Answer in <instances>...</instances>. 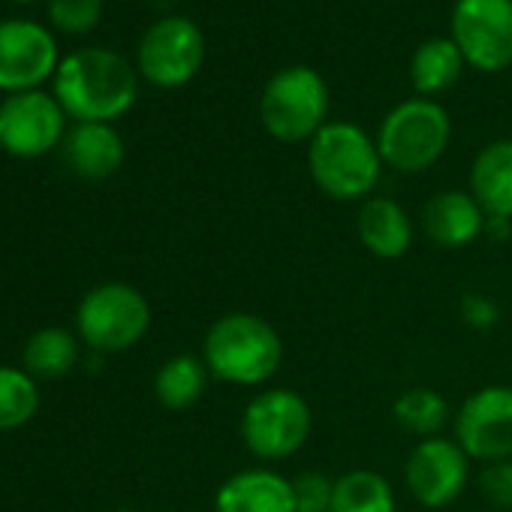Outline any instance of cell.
<instances>
[{
  "label": "cell",
  "mask_w": 512,
  "mask_h": 512,
  "mask_svg": "<svg viewBox=\"0 0 512 512\" xmlns=\"http://www.w3.org/2000/svg\"><path fill=\"white\" fill-rule=\"evenodd\" d=\"M136 70L112 49H79L58 64L55 100L79 124H112L136 103Z\"/></svg>",
  "instance_id": "1"
},
{
  "label": "cell",
  "mask_w": 512,
  "mask_h": 512,
  "mask_svg": "<svg viewBox=\"0 0 512 512\" xmlns=\"http://www.w3.org/2000/svg\"><path fill=\"white\" fill-rule=\"evenodd\" d=\"M202 362L208 374L229 386H263L284 362V341L278 329L260 314L232 311L211 323L202 341Z\"/></svg>",
  "instance_id": "2"
},
{
  "label": "cell",
  "mask_w": 512,
  "mask_h": 512,
  "mask_svg": "<svg viewBox=\"0 0 512 512\" xmlns=\"http://www.w3.org/2000/svg\"><path fill=\"white\" fill-rule=\"evenodd\" d=\"M383 157L377 139H371L353 121H332L308 142V169L314 184L338 202H356L371 196L380 184Z\"/></svg>",
  "instance_id": "3"
},
{
  "label": "cell",
  "mask_w": 512,
  "mask_h": 512,
  "mask_svg": "<svg viewBox=\"0 0 512 512\" xmlns=\"http://www.w3.org/2000/svg\"><path fill=\"white\" fill-rule=\"evenodd\" d=\"M452 124L440 103L428 97L398 103L377 130V148L389 169L416 175L431 169L449 148Z\"/></svg>",
  "instance_id": "4"
},
{
  "label": "cell",
  "mask_w": 512,
  "mask_h": 512,
  "mask_svg": "<svg viewBox=\"0 0 512 512\" xmlns=\"http://www.w3.org/2000/svg\"><path fill=\"white\" fill-rule=\"evenodd\" d=\"M238 428L250 455L260 461H284L308 443L314 413L296 389H263L247 401Z\"/></svg>",
  "instance_id": "5"
},
{
  "label": "cell",
  "mask_w": 512,
  "mask_h": 512,
  "mask_svg": "<svg viewBox=\"0 0 512 512\" xmlns=\"http://www.w3.org/2000/svg\"><path fill=\"white\" fill-rule=\"evenodd\" d=\"M329 115V88L311 67L275 73L260 97V121L278 142H311Z\"/></svg>",
  "instance_id": "6"
},
{
  "label": "cell",
  "mask_w": 512,
  "mask_h": 512,
  "mask_svg": "<svg viewBox=\"0 0 512 512\" xmlns=\"http://www.w3.org/2000/svg\"><path fill=\"white\" fill-rule=\"evenodd\" d=\"M151 326L148 299L130 284L94 287L76 311L79 338L97 353H121L136 347Z\"/></svg>",
  "instance_id": "7"
},
{
  "label": "cell",
  "mask_w": 512,
  "mask_h": 512,
  "mask_svg": "<svg viewBox=\"0 0 512 512\" xmlns=\"http://www.w3.org/2000/svg\"><path fill=\"white\" fill-rule=\"evenodd\" d=\"M452 40L470 67L482 73L506 70L512 64V0H458Z\"/></svg>",
  "instance_id": "8"
},
{
  "label": "cell",
  "mask_w": 512,
  "mask_h": 512,
  "mask_svg": "<svg viewBox=\"0 0 512 512\" xmlns=\"http://www.w3.org/2000/svg\"><path fill=\"white\" fill-rule=\"evenodd\" d=\"M205 61L202 31L184 16H166L154 22L139 43V73L157 88L187 85Z\"/></svg>",
  "instance_id": "9"
},
{
  "label": "cell",
  "mask_w": 512,
  "mask_h": 512,
  "mask_svg": "<svg viewBox=\"0 0 512 512\" xmlns=\"http://www.w3.org/2000/svg\"><path fill=\"white\" fill-rule=\"evenodd\" d=\"M64 124L67 112L55 94H10L0 103V148L19 160H37L64 142Z\"/></svg>",
  "instance_id": "10"
},
{
  "label": "cell",
  "mask_w": 512,
  "mask_h": 512,
  "mask_svg": "<svg viewBox=\"0 0 512 512\" xmlns=\"http://www.w3.org/2000/svg\"><path fill=\"white\" fill-rule=\"evenodd\" d=\"M470 479V458L449 437L419 440L404 461V485L425 509H443L455 503Z\"/></svg>",
  "instance_id": "11"
},
{
  "label": "cell",
  "mask_w": 512,
  "mask_h": 512,
  "mask_svg": "<svg viewBox=\"0 0 512 512\" xmlns=\"http://www.w3.org/2000/svg\"><path fill=\"white\" fill-rule=\"evenodd\" d=\"M455 440L470 461L512 458V386L476 389L455 413Z\"/></svg>",
  "instance_id": "12"
},
{
  "label": "cell",
  "mask_w": 512,
  "mask_h": 512,
  "mask_svg": "<svg viewBox=\"0 0 512 512\" xmlns=\"http://www.w3.org/2000/svg\"><path fill=\"white\" fill-rule=\"evenodd\" d=\"M58 64V43L43 25L28 19L0 22V91H37L58 73Z\"/></svg>",
  "instance_id": "13"
},
{
  "label": "cell",
  "mask_w": 512,
  "mask_h": 512,
  "mask_svg": "<svg viewBox=\"0 0 512 512\" xmlns=\"http://www.w3.org/2000/svg\"><path fill=\"white\" fill-rule=\"evenodd\" d=\"M214 512H296L293 482L269 467L238 470L217 488Z\"/></svg>",
  "instance_id": "14"
},
{
  "label": "cell",
  "mask_w": 512,
  "mask_h": 512,
  "mask_svg": "<svg viewBox=\"0 0 512 512\" xmlns=\"http://www.w3.org/2000/svg\"><path fill=\"white\" fill-rule=\"evenodd\" d=\"M485 211L470 190H443L431 196L422 208V229L431 244L443 250H458L473 244L485 232Z\"/></svg>",
  "instance_id": "15"
},
{
  "label": "cell",
  "mask_w": 512,
  "mask_h": 512,
  "mask_svg": "<svg viewBox=\"0 0 512 512\" xmlns=\"http://www.w3.org/2000/svg\"><path fill=\"white\" fill-rule=\"evenodd\" d=\"M64 160L85 181H106L124 163V142L112 124H76L64 136Z\"/></svg>",
  "instance_id": "16"
},
{
  "label": "cell",
  "mask_w": 512,
  "mask_h": 512,
  "mask_svg": "<svg viewBox=\"0 0 512 512\" xmlns=\"http://www.w3.org/2000/svg\"><path fill=\"white\" fill-rule=\"evenodd\" d=\"M359 241L377 260H401L413 244V223L401 202L389 196L365 199L356 220Z\"/></svg>",
  "instance_id": "17"
},
{
  "label": "cell",
  "mask_w": 512,
  "mask_h": 512,
  "mask_svg": "<svg viewBox=\"0 0 512 512\" xmlns=\"http://www.w3.org/2000/svg\"><path fill=\"white\" fill-rule=\"evenodd\" d=\"M470 193L485 217L512 220V139L485 145L470 166Z\"/></svg>",
  "instance_id": "18"
},
{
  "label": "cell",
  "mask_w": 512,
  "mask_h": 512,
  "mask_svg": "<svg viewBox=\"0 0 512 512\" xmlns=\"http://www.w3.org/2000/svg\"><path fill=\"white\" fill-rule=\"evenodd\" d=\"M464 55L455 46V40H425L410 61V79L413 88L422 97H434L449 91L458 79H461V67H464Z\"/></svg>",
  "instance_id": "19"
},
{
  "label": "cell",
  "mask_w": 512,
  "mask_h": 512,
  "mask_svg": "<svg viewBox=\"0 0 512 512\" xmlns=\"http://www.w3.org/2000/svg\"><path fill=\"white\" fill-rule=\"evenodd\" d=\"M208 380H211V374H208L202 356L181 353L160 365V371L154 377V395L166 410H187L205 395Z\"/></svg>",
  "instance_id": "20"
},
{
  "label": "cell",
  "mask_w": 512,
  "mask_h": 512,
  "mask_svg": "<svg viewBox=\"0 0 512 512\" xmlns=\"http://www.w3.org/2000/svg\"><path fill=\"white\" fill-rule=\"evenodd\" d=\"M392 416H395L401 431H407L419 440H428V437H440L452 410L440 392H434L428 386H413L395 398Z\"/></svg>",
  "instance_id": "21"
},
{
  "label": "cell",
  "mask_w": 512,
  "mask_h": 512,
  "mask_svg": "<svg viewBox=\"0 0 512 512\" xmlns=\"http://www.w3.org/2000/svg\"><path fill=\"white\" fill-rule=\"evenodd\" d=\"M76 362H79V341L67 329H58V326L40 329L25 344V371L31 377L58 380L70 374Z\"/></svg>",
  "instance_id": "22"
},
{
  "label": "cell",
  "mask_w": 512,
  "mask_h": 512,
  "mask_svg": "<svg viewBox=\"0 0 512 512\" xmlns=\"http://www.w3.org/2000/svg\"><path fill=\"white\" fill-rule=\"evenodd\" d=\"M332 512H395V491L377 470H347L335 479Z\"/></svg>",
  "instance_id": "23"
},
{
  "label": "cell",
  "mask_w": 512,
  "mask_h": 512,
  "mask_svg": "<svg viewBox=\"0 0 512 512\" xmlns=\"http://www.w3.org/2000/svg\"><path fill=\"white\" fill-rule=\"evenodd\" d=\"M40 410L37 377L22 368L0 365V431L22 428Z\"/></svg>",
  "instance_id": "24"
},
{
  "label": "cell",
  "mask_w": 512,
  "mask_h": 512,
  "mask_svg": "<svg viewBox=\"0 0 512 512\" xmlns=\"http://www.w3.org/2000/svg\"><path fill=\"white\" fill-rule=\"evenodd\" d=\"M49 19L61 34H91L103 19V0H49Z\"/></svg>",
  "instance_id": "25"
},
{
  "label": "cell",
  "mask_w": 512,
  "mask_h": 512,
  "mask_svg": "<svg viewBox=\"0 0 512 512\" xmlns=\"http://www.w3.org/2000/svg\"><path fill=\"white\" fill-rule=\"evenodd\" d=\"M293 482L296 512H332L335 503V479L320 470H305Z\"/></svg>",
  "instance_id": "26"
},
{
  "label": "cell",
  "mask_w": 512,
  "mask_h": 512,
  "mask_svg": "<svg viewBox=\"0 0 512 512\" xmlns=\"http://www.w3.org/2000/svg\"><path fill=\"white\" fill-rule=\"evenodd\" d=\"M479 494L494 509H512V458L491 461L479 473Z\"/></svg>",
  "instance_id": "27"
},
{
  "label": "cell",
  "mask_w": 512,
  "mask_h": 512,
  "mask_svg": "<svg viewBox=\"0 0 512 512\" xmlns=\"http://www.w3.org/2000/svg\"><path fill=\"white\" fill-rule=\"evenodd\" d=\"M461 314H464V320H467L470 326H476V329H491V326L497 323V308H494V302L485 299V296H467V299L461 302Z\"/></svg>",
  "instance_id": "28"
},
{
  "label": "cell",
  "mask_w": 512,
  "mask_h": 512,
  "mask_svg": "<svg viewBox=\"0 0 512 512\" xmlns=\"http://www.w3.org/2000/svg\"><path fill=\"white\" fill-rule=\"evenodd\" d=\"M13 4H34V0H13Z\"/></svg>",
  "instance_id": "29"
},
{
  "label": "cell",
  "mask_w": 512,
  "mask_h": 512,
  "mask_svg": "<svg viewBox=\"0 0 512 512\" xmlns=\"http://www.w3.org/2000/svg\"><path fill=\"white\" fill-rule=\"evenodd\" d=\"M115 512H136V509H115Z\"/></svg>",
  "instance_id": "30"
}]
</instances>
